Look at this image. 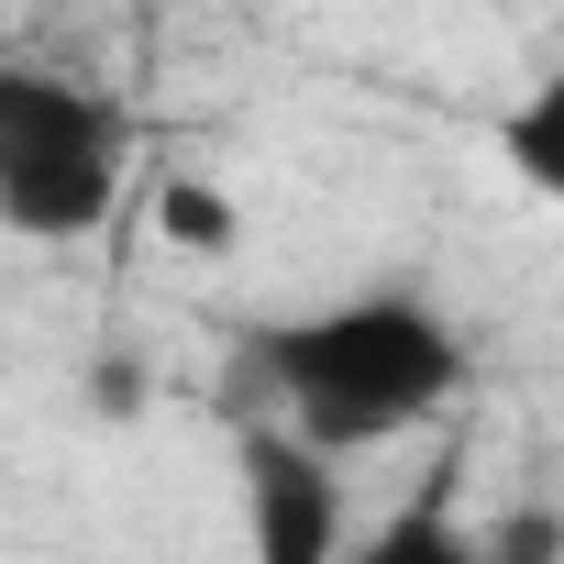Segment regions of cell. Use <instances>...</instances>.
Segmentation results:
<instances>
[{
  "mask_svg": "<svg viewBox=\"0 0 564 564\" xmlns=\"http://www.w3.org/2000/svg\"><path fill=\"white\" fill-rule=\"evenodd\" d=\"M122 199V111L67 67H0V232L89 243Z\"/></svg>",
  "mask_w": 564,
  "mask_h": 564,
  "instance_id": "2",
  "label": "cell"
},
{
  "mask_svg": "<svg viewBox=\"0 0 564 564\" xmlns=\"http://www.w3.org/2000/svg\"><path fill=\"white\" fill-rule=\"evenodd\" d=\"M476 564H564V509L553 498H509L498 520H476Z\"/></svg>",
  "mask_w": 564,
  "mask_h": 564,
  "instance_id": "7",
  "label": "cell"
},
{
  "mask_svg": "<svg viewBox=\"0 0 564 564\" xmlns=\"http://www.w3.org/2000/svg\"><path fill=\"white\" fill-rule=\"evenodd\" d=\"M344 564H476V531H465L443 498H421V509H399V520L355 531V542H344Z\"/></svg>",
  "mask_w": 564,
  "mask_h": 564,
  "instance_id": "5",
  "label": "cell"
},
{
  "mask_svg": "<svg viewBox=\"0 0 564 564\" xmlns=\"http://www.w3.org/2000/svg\"><path fill=\"white\" fill-rule=\"evenodd\" d=\"M232 476H243V553L254 564H344L355 487H344L333 454H311L289 432H243L232 443Z\"/></svg>",
  "mask_w": 564,
  "mask_h": 564,
  "instance_id": "3",
  "label": "cell"
},
{
  "mask_svg": "<svg viewBox=\"0 0 564 564\" xmlns=\"http://www.w3.org/2000/svg\"><path fill=\"white\" fill-rule=\"evenodd\" d=\"M243 355L276 388V410H289L276 432L333 454V465L443 421L476 377L454 311L421 300V289H355V300H322V311H289V322H254Z\"/></svg>",
  "mask_w": 564,
  "mask_h": 564,
  "instance_id": "1",
  "label": "cell"
},
{
  "mask_svg": "<svg viewBox=\"0 0 564 564\" xmlns=\"http://www.w3.org/2000/svg\"><path fill=\"white\" fill-rule=\"evenodd\" d=\"M498 155H509V177H520L531 199L564 210V78H531V89L498 111Z\"/></svg>",
  "mask_w": 564,
  "mask_h": 564,
  "instance_id": "4",
  "label": "cell"
},
{
  "mask_svg": "<svg viewBox=\"0 0 564 564\" xmlns=\"http://www.w3.org/2000/svg\"><path fill=\"white\" fill-rule=\"evenodd\" d=\"M155 232L188 243V254H232V243H243V210H232L210 177H155Z\"/></svg>",
  "mask_w": 564,
  "mask_h": 564,
  "instance_id": "6",
  "label": "cell"
}]
</instances>
